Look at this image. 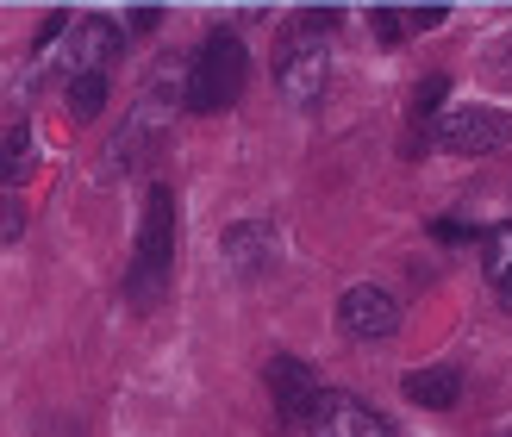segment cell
Instances as JSON below:
<instances>
[{"label":"cell","mask_w":512,"mask_h":437,"mask_svg":"<svg viewBox=\"0 0 512 437\" xmlns=\"http://www.w3.org/2000/svg\"><path fill=\"white\" fill-rule=\"evenodd\" d=\"M400 388H406V400H413V406L450 413V406L463 400V369H456V363H431V369H413V375L400 381Z\"/></svg>","instance_id":"30bf717a"},{"label":"cell","mask_w":512,"mask_h":437,"mask_svg":"<svg viewBox=\"0 0 512 437\" xmlns=\"http://www.w3.org/2000/svg\"><path fill=\"white\" fill-rule=\"evenodd\" d=\"M306 431L313 437H394V425L381 419L369 400H356V394H319Z\"/></svg>","instance_id":"ba28073f"},{"label":"cell","mask_w":512,"mask_h":437,"mask_svg":"<svg viewBox=\"0 0 512 437\" xmlns=\"http://www.w3.org/2000/svg\"><path fill=\"white\" fill-rule=\"evenodd\" d=\"M19 231H25V207H19V200H7V194H0V244H13Z\"/></svg>","instance_id":"2e32d148"},{"label":"cell","mask_w":512,"mask_h":437,"mask_svg":"<svg viewBox=\"0 0 512 437\" xmlns=\"http://www.w3.org/2000/svg\"><path fill=\"white\" fill-rule=\"evenodd\" d=\"M438 144L450 157H494L512 144V119L500 107H450L438 119Z\"/></svg>","instance_id":"3957f363"},{"label":"cell","mask_w":512,"mask_h":437,"mask_svg":"<svg viewBox=\"0 0 512 437\" xmlns=\"http://www.w3.org/2000/svg\"><path fill=\"white\" fill-rule=\"evenodd\" d=\"M125 50V32L113 19H75L63 38V82L69 75H107Z\"/></svg>","instance_id":"52a82bcc"},{"label":"cell","mask_w":512,"mask_h":437,"mask_svg":"<svg viewBox=\"0 0 512 437\" xmlns=\"http://www.w3.org/2000/svg\"><path fill=\"white\" fill-rule=\"evenodd\" d=\"M488 75H494V82H500V88H512V38L488 50Z\"/></svg>","instance_id":"ac0fdd59"},{"label":"cell","mask_w":512,"mask_h":437,"mask_svg":"<svg viewBox=\"0 0 512 437\" xmlns=\"http://www.w3.org/2000/svg\"><path fill=\"white\" fill-rule=\"evenodd\" d=\"M481 275H488V288L494 300L512 313V219L488 231V244H481Z\"/></svg>","instance_id":"8fae6325"},{"label":"cell","mask_w":512,"mask_h":437,"mask_svg":"<svg viewBox=\"0 0 512 437\" xmlns=\"http://www.w3.org/2000/svg\"><path fill=\"white\" fill-rule=\"evenodd\" d=\"M438 238H444V244H463V238H475V225H456V219H438Z\"/></svg>","instance_id":"d6986e66"},{"label":"cell","mask_w":512,"mask_h":437,"mask_svg":"<svg viewBox=\"0 0 512 437\" xmlns=\"http://www.w3.org/2000/svg\"><path fill=\"white\" fill-rule=\"evenodd\" d=\"M400 19H406V32H431V25H444L450 13L444 7H400Z\"/></svg>","instance_id":"e0dca14e"},{"label":"cell","mask_w":512,"mask_h":437,"mask_svg":"<svg viewBox=\"0 0 512 437\" xmlns=\"http://www.w3.org/2000/svg\"><path fill=\"white\" fill-rule=\"evenodd\" d=\"M338 325H344L350 344H388L400 331V300L388 288H375V281H356L338 300Z\"/></svg>","instance_id":"277c9868"},{"label":"cell","mask_w":512,"mask_h":437,"mask_svg":"<svg viewBox=\"0 0 512 437\" xmlns=\"http://www.w3.org/2000/svg\"><path fill=\"white\" fill-rule=\"evenodd\" d=\"M63 100H69L75 119H100V107H107V75H69Z\"/></svg>","instance_id":"5bb4252c"},{"label":"cell","mask_w":512,"mask_h":437,"mask_svg":"<svg viewBox=\"0 0 512 437\" xmlns=\"http://www.w3.org/2000/svg\"><path fill=\"white\" fill-rule=\"evenodd\" d=\"M169 269H175V194L150 188L144 219H138V244H132V269H125V300L157 306L169 294Z\"/></svg>","instance_id":"6da1fadb"},{"label":"cell","mask_w":512,"mask_h":437,"mask_svg":"<svg viewBox=\"0 0 512 437\" xmlns=\"http://www.w3.org/2000/svg\"><path fill=\"white\" fill-rule=\"evenodd\" d=\"M32 163H38V138H32V125H25V119H13L7 132H0V188L25 182Z\"/></svg>","instance_id":"7c38bea8"},{"label":"cell","mask_w":512,"mask_h":437,"mask_svg":"<svg viewBox=\"0 0 512 437\" xmlns=\"http://www.w3.org/2000/svg\"><path fill=\"white\" fill-rule=\"evenodd\" d=\"M444 94H450V82H444V75H425V82L413 88V100H406V119H413V144H406V150H425V132L438 125Z\"/></svg>","instance_id":"4fadbf2b"},{"label":"cell","mask_w":512,"mask_h":437,"mask_svg":"<svg viewBox=\"0 0 512 437\" xmlns=\"http://www.w3.org/2000/svg\"><path fill=\"white\" fill-rule=\"evenodd\" d=\"M325 44L313 38H288L281 44V57H275V88L288 107H319V94H325Z\"/></svg>","instance_id":"8992f818"},{"label":"cell","mask_w":512,"mask_h":437,"mask_svg":"<svg viewBox=\"0 0 512 437\" xmlns=\"http://www.w3.org/2000/svg\"><path fill=\"white\" fill-rule=\"evenodd\" d=\"M244 82H250V57H244L238 32H207V44L188 63L182 100H188V113H225V107H238Z\"/></svg>","instance_id":"7a4b0ae2"},{"label":"cell","mask_w":512,"mask_h":437,"mask_svg":"<svg viewBox=\"0 0 512 437\" xmlns=\"http://www.w3.org/2000/svg\"><path fill=\"white\" fill-rule=\"evenodd\" d=\"M157 19H163L157 7H138V13H132V32H157Z\"/></svg>","instance_id":"ffe728a7"},{"label":"cell","mask_w":512,"mask_h":437,"mask_svg":"<svg viewBox=\"0 0 512 437\" xmlns=\"http://www.w3.org/2000/svg\"><path fill=\"white\" fill-rule=\"evenodd\" d=\"M338 19H344L338 7H300L294 25H288V38H313V44H325V32H331Z\"/></svg>","instance_id":"9a60e30c"},{"label":"cell","mask_w":512,"mask_h":437,"mask_svg":"<svg viewBox=\"0 0 512 437\" xmlns=\"http://www.w3.org/2000/svg\"><path fill=\"white\" fill-rule=\"evenodd\" d=\"M263 381H269V394H275V431H306V419H313V400H319V381L313 369L300 363V356H269L263 363Z\"/></svg>","instance_id":"5b68a950"},{"label":"cell","mask_w":512,"mask_h":437,"mask_svg":"<svg viewBox=\"0 0 512 437\" xmlns=\"http://www.w3.org/2000/svg\"><path fill=\"white\" fill-rule=\"evenodd\" d=\"M219 250H225V263H232L244 281H256L263 269H275V250H281V244H275V225H269V219H238L232 231H225Z\"/></svg>","instance_id":"9c48e42d"}]
</instances>
